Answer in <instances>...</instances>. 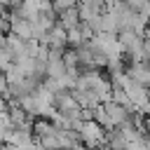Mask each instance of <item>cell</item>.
<instances>
[{
	"instance_id": "obj_1",
	"label": "cell",
	"mask_w": 150,
	"mask_h": 150,
	"mask_svg": "<svg viewBox=\"0 0 150 150\" xmlns=\"http://www.w3.org/2000/svg\"><path fill=\"white\" fill-rule=\"evenodd\" d=\"M80 136H82L84 148H89V150H96L98 145H105V129L96 120L84 122V127L80 129Z\"/></svg>"
},
{
	"instance_id": "obj_2",
	"label": "cell",
	"mask_w": 150,
	"mask_h": 150,
	"mask_svg": "<svg viewBox=\"0 0 150 150\" xmlns=\"http://www.w3.org/2000/svg\"><path fill=\"white\" fill-rule=\"evenodd\" d=\"M54 108H56L59 112H70V110H80V103H77V98L73 96V91L61 89V91L54 94Z\"/></svg>"
},
{
	"instance_id": "obj_3",
	"label": "cell",
	"mask_w": 150,
	"mask_h": 150,
	"mask_svg": "<svg viewBox=\"0 0 150 150\" xmlns=\"http://www.w3.org/2000/svg\"><path fill=\"white\" fill-rule=\"evenodd\" d=\"M103 110L108 112V117H110V122L115 124V127H124L127 122H129V110L124 108V105H120V103H115V101H110V103H103Z\"/></svg>"
},
{
	"instance_id": "obj_4",
	"label": "cell",
	"mask_w": 150,
	"mask_h": 150,
	"mask_svg": "<svg viewBox=\"0 0 150 150\" xmlns=\"http://www.w3.org/2000/svg\"><path fill=\"white\" fill-rule=\"evenodd\" d=\"M80 23H82V19H80V9H77V7L66 9V12L59 14V26L66 28V30H73V28H77Z\"/></svg>"
},
{
	"instance_id": "obj_5",
	"label": "cell",
	"mask_w": 150,
	"mask_h": 150,
	"mask_svg": "<svg viewBox=\"0 0 150 150\" xmlns=\"http://www.w3.org/2000/svg\"><path fill=\"white\" fill-rule=\"evenodd\" d=\"M122 28H120V19L115 12H105L101 16V33H108V35H117Z\"/></svg>"
},
{
	"instance_id": "obj_6",
	"label": "cell",
	"mask_w": 150,
	"mask_h": 150,
	"mask_svg": "<svg viewBox=\"0 0 150 150\" xmlns=\"http://www.w3.org/2000/svg\"><path fill=\"white\" fill-rule=\"evenodd\" d=\"M63 61H66L68 68H77V66H80V54H77V49H66V52H63Z\"/></svg>"
},
{
	"instance_id": "obj_7",
	"label": "cell",
	"mask_w": 150,
	"mask_h": 150,
	"mask_svg": "<svg viewBox=\"0 0 150 150\" xmlns=\"http://www.w3.org/2000/svg\"><path fill=\"white\" fill-rule=\"evenodd\" d=\"M2 150H21V148H16V145H12V143H2Z\"/></svg>"
}]
</instances>
